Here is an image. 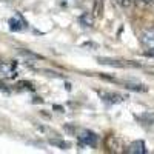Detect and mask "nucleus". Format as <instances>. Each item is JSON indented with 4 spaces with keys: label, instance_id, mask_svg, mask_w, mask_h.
Masks as SVG:
<instances>
[{
    "label": "nucleus",
    "instance_id": "f257e3e1",
    "mask_svg": "<svg viewBox=\"0 0 154 154\" xmlns=\"http://www.w3.org/2000/svg\"><path fill=\"white\" fill-rule=\"evenodd\" d=\"M140 45L145 49V54L146 56H154V26L145 28L140 32Z\"/></svg>",
    "mask_w": 154,
    "mask_h": 154
},
{
    "label": "nucleus",
    "instance_id": "f03ea898",
    "mask_svg": "<svg viewBox=\"0 0 154 154\" xmlns=\"http://www.w3.org/2000/svg\"><path fill=\"white\" fill-rule=\"evenodd\" d=\"M79 139H80V142H83L85 145H89V146H96V143H97V136L91 131H86V130L82 131Z\"/></svg>",
    "mask_w": 154,
    "mask_h": 154
},
{
    "label": "nucleus",
    "instance_id": "7ed1b4c3",
    "mask_svg": "<svg viewBox=\"0 0 154 154\" xmlns=\"http://www.w3.org/2000/svg\"><path fill=\"white\" fill-rule=\"evenodd\" d=\"M0 77H3V79H12V77H16L14 66H12L11 63H3V65H0Z\"/></svg>",
    "mask_w": 154,
    "mask_h": 154
},
{
    "label": "nucleus",
    "instance_id": "20e7f679",
    "mask_svg": "<svg viewBox=\"0 0 154 154\" xmlns=\"http://www.w3.org/2000/svg\"><path fill=\"white\" fill-rule=\"evenodd\" d=\"M128 152H140V154H143L145 152V145L142 140H137V142H133L130 145V149H128Z\"/></svg>",
    "mask_w": 154,
    "mask_h": 154
},
{
    "label": "nucleus",
    "instance_id": "39448f33",
    "mask_svg": "<svg viewBox=\"0 0 154 154\" xmlns=\"http://www.w3.org/2000/svg\"><path fill=\"white\" fill-rule=\"evenodd\" d=\"M100 96L103 97L105 100L111 102V103H119V102L123 100L122 96H119V94H112V93H100Z\"/></svg>",
    "mask_w": 154,
    "mask_h": 154
},
{
    "label": "nucleus",
    "instance_id": "423d86ee",
    "mask_svg": "<svg viewBox=\"0 0 154 154\" xmlns=\"http://www.w3.org/2000/svg\"><path fill=\"white\" fill-rule=\"evenodd\" d=\"M9 25H11V29L12 31H20V29H23V22H19L17 19H11L9 20Z\"/></svg>",
    "mask_w": 154,
    "mask_h": 154
},
{
    "label": "nucleus",
    "instance_id": "0eeeda50",
    "mask_svg": "<svg viewBox=\"0 0 154 154\" xmlns=\"http://www.w3.org/2000/svg\"><path fill=\"white\" fill-rule=\"evenodd\" d=\"M51 143L60 146L62 149H68V148H69V143H68V142H62V140H51Z\"/></svg>",
    "mask_w": 154,
    "mask_h": 154
},
{
    "label": "nucleus",
    "instance_id": "6e6552de",
    "mask_svg": "<svg viewBox=\"0 0 154 154\" xmlns=\"http://www.w3.org/2000/svg\"><path fill=\"white\" fill-rule=\"evenodd\" d=\"M122 8H130L131 5H133V0H116Z\"/></svg>",
    "mask_w": 154,
    "mask_h": 154
},
{
    "label": "nucleus",
    "instance_id": "1a4fd4ad",
    "mask_svg": "<svg viewBox=\"0 0 154 154\" xmlns=\"http://www.w3.org/2000/svg\"><path fill=\"white\" fill-rule=\"evenodd\" d=\"M143 2H145L146 5H151V3H154V0H143Z\"/></svg>",
    "mask_w": 154,
    "mask_h": 154
}]
</instances>
